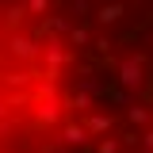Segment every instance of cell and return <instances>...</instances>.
Segmentation results:
<instances>
[{
	"label": "cell",
	"mask_w": 153,
	"mask_h": 153,
	"mask_svg": "<svg viewBox=\"0 0 153 153\" xmlns=\"http://www.w3.org/2000/svg\"><path fill=\"white\" fill-rule=\"evenodd\" d=\"M54 65L73 153H153V0H27Z\"/></svg>",
	"instance_id": "obj_1"
},
{
	"label": "cell",
	"mask_w": 153,
	"mask_h": 153,
	"mask_svg": "<svg viewBox=\"0 0 153 153\" xmlns=\"http://www.w3.org/2000/svg\"><path fill=\"white\" fill-rule=\"evenodd\" d=\"M0 153H73L54 65L27 0H0Z\"/></svg>",
	"instance_id": "obj_2"
}]
</instances>
